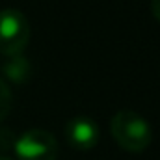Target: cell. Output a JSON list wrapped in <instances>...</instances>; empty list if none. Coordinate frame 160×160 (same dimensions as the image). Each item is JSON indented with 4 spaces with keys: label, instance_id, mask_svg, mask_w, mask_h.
Masks as SVG:
<instances>
[{
    "label": "cell",
    "instance_id": "obj_7",
    "mask_svg": "<svg viewBox=\"0 0 160 160\" xmlns=\"http://www.w3.org/2000/svg\"><path fill=\"white\" fill-rule=\"evenodd\" d=\"M15 142H17L15 132H13L11 128H8V127H0V153L13 151Z\"/></svg>",
    "mask_w": 160,
    "mask_h": 160
},
{
    "label": "cell",
    "instance_id": "obj_4",
    "mask_svg": "<svg viewBox=\"0 0 160 160\" xmlns=\"http://www.w3.org/2000/svg\"><path fill=\"white\" fill-rule=\"evenodd\" d=\"M65 142L77 151H89L99 143V127L97 121L86 116H77L69 119L63 127Z\"/></svg>",
    "mask_w": 160,
    "mask_h": 160
},
{
    "label": "cell",
    "instance_id": "obj_5",
    "mask_svg": "<svg viewBox=\"0 0 160 160\" xmlns=\"http://www.w3.org/2000/svg\"><path fill=\"white\" fill-rule=\"evenodd\" d=\"M2 73L13 84H28L34 75V67L26 56L19 54V56L6 58L2 62Z\"/></svg>",
    "mask_w": 160,
    "mask_h": 160
},
{
    "label": "cell",
    "instance_id": "obj_8",
    "mask_svg": "<svg viewBox=\"0 0 160 160\" xmlns=\"http://www.w3.org/2000/svg\"><path fill=\"white\" fill-rule=\"evenodd\" d=\"M151 13L160 22V0H151Z\"/></svg>",
    "mask_w": 160,
    "mask_h": 160
},
{
    "label": "cell",
    "instance_id": "obj_9",
    "mask_svg": "<svg viewBox=\"0 0 160 160\" xmlns=\"http://www.w3.org/2000/svg\"><path fill=\"white\" fill-rule=\"evenodd\" d=\"M0 160H13V158H9L8 155H0Z\"/></svg>",
    "mask_w": 160,
    "mask_h": 160
},
{
    "label": "cell",
    "instance_id": "obj_2",
    "mask_svg": "<svg viewBox=\"0 0 160 160\" xmlns=\"http://www.w3.org/2000/svg\"><path fill=\"white\" fill-rule=\"evenodd\" d=\"M30 22L21 9L6 8L0 11V54L6 58L19 56L30 43Z\"/></svg>",
    "mask_w": 160,
    "mask_h": 160
},
{
    "label": "cell",
    "instance_id": "obj_1",
    "mask_svg": "<svg viewBox=\"0 0 160 160\" xmlns=\"http://www.w3.org/2000/svg\"><path fill=\"white\" fill-rule=\"evenodd\" d=\"M110 130L116 143L127 153H142L153 142L149 121L134 110H119L110 121Z\"/></svg>",
    "mask_w": 160,
    "mask_h": 160
},
{
    "label": "cell",
    "instance_id": "obj_3",
    "mask_svg": "<svg viewBox=\"0 0 160 160\" xmlns=\"http://www.w3.org/2000/svg\"><path fill=\"white\" fill-rule=\"evenodd\" d=\"M13 153L19 160H56L60 145L54 134L43 128H30L17 136Z\"/></svg>",
    "mask_w": 160,
    "mask_h": 160
},
{
    "label": "cell",
    "instance_id": "obj_6",
    "mask_svg": "<svg viewBox=\"0 0 160 160\" xmlns=\"http://www.w3.org/2000/svg\"><path fill=\"white\" fill-rule=\"evenodd\" d=\"M11 106H13V95H11V89H9V86H8L6 80L0 78V123L9 116Z\"/></svg>",
    "mask_w": 160,
    "mask_h": 160
}]
</instances>
